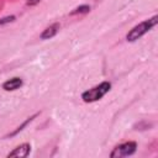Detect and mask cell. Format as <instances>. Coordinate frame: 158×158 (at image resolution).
Returning a JSON list of instances; mask_svg holds the SVG:
<instances>
[{"label": "cell", "mask_w": 158, "mask_h": 158, "mask_svg": "<svg viewBox=\"0 0 158 158\" xmlns=\"http://www.w3.org/2000/svg\"><path fill=\"white\" fill-rule=\"evenodd\" d=\"M40 1H41V0H27L26 4H27L28 6H35V5H37Z\"/></svg>", "instance_id": "cell-10"}, {"label": "cell", "mask_w": 158, "mask_h": 158, "mask_svg": "<svg viewBox=\"0 0 158 158\" xmlns=\"http://www.w3.org/2000/svg\"><path fill=\"white\" fill-rule=\"evenodd\" d=\"M89 11H90V6H88V5H81V6H79V7L74 9V11H72V14H70V15H77V14H86V12H89Z\"/></svg>", "instance_id": "cell-7"}, {"label": "cell", "mask_w": 158, "mask_h": 158, "mask_svg": "<svg viewBox=\"0 0 158 158\" xmlns=\"http://www.w3.org/2000/svg\"><path fill=\"white\" fill-rule=\"evenodd\" d=\"M21 85H22V79L21 78H11V79L6 80L2 84V89H5L6 91H12V90L19 89Z\"/></svg>", "instance_id": "cell-5"}, {"label": "cell", "mask_w": 158, "mask_h": 158, "mask_svg": "<svg viewBox=\"0 0 158 158\" xmlns=\"http://www.w3.org/2000/svg\"><path fill=\"white\" fill-rule=\"evenodd\" d=\"M136 149H137V143L132 142V141H128V142H125V143H121V144L116 146L114 148V151L110 153V157L111 158L127 157V156L133 154L136 152Z\"/></svg>", "instance_id": "cell-3"}, {"label": "cell", "mask_w": 158, "mask_h": 158, "mask_svg": "<svg viewBox=\"0 0 158 158\" xmlns=\"http://www.w3.org/2000/svg\"><path fill=\"white\" fill-rule=\"evenodd\" d=\"M157 21H158V16L154 15L153 17H151V19H148V20L141 22L139 25L135 26V27L127 33L126 40H127L128 42H133V41L138 40V38L142 37L144 33H147L148 31H151V30L157 25Z\"/></svg>", "instance_id": "cell-1"}, {"label": "cell", "mask_w": 158, "mask_h": 158, "mask_svg": "<svg viewBox=\"0 0 158 158\" xmlns=\"http://www.w3.org/2000/svg\"><path fill=\"white\" fill-rule=\"evenodd\" d=\"M14 16H10V17H5V19H1L0 20V25H2V23H7V22H11V21H14Z\"/></svg>", "instance_id": "cell-9"}, {"label": "cell", "mask_w": 158, "mask_h": 158, "mask_svg": "<svg viewBox=\"0 0 158 158\" xmlns=\"http://www.w3.org/2000/svg\"><path fill=\"white\" fill-rule=\"evenodd\" d=\"M111 89V84L109 81H102L100 83L99 85L86 90L81 95V99L85 101V102H93V101H98L100 100L106 93H109V90Z\"/></svg>", "instance_id": "cell-2"}, {"label": "cell", "mask_w": 158, "mask_h": 158, "mask_svg": "<svg viewBox=\"0 0 158 158\" xmlns=\"http://www.w3.org/2000/svg\"><path fill=\"white\" fill-rule=\"evenodd\" d=\"M58 30H59V23H53V25L48 26V27L41 33V38H42V40H49V38H52L53 36L57 35Z\"/></svg>", "instance_id": "cell-6"}, {"label": "cell", "mask_w": 158, "mask_h": 158, "mask_svg": "<svg viewBox=\"0 0 158 158\" xmlns=\"http://www.w3.org/2000/svg\"><path fill=\"white\" fill-rule=\"evenodd\" d=\"M30 151H31V146L28 143H22L20 146H17L16 148H14V151H11L7 154V157L9 158L10 157H20V158L21 157H27Z\"/></svg>", "instance_id": "cell-4"}, {"label": "cell", "mask_w": 158, "mask_h": 158, "mask_svg": "<svg viewBox=\"0 0 158 158\" xmlns=\"http://www.w3.org/2000/svg\"><path fill=\"white\" fill-rule=\"evenodd\" d=\"M35 116H36V115H33V116H31V117H28V118H27V120H26V121H25V122H23V123H22L21 126H19V127H17V130H16V131H14V132L11 133V136H12V135H16V133H17L19 131H21V130H22V128H23V127H25V126H26V125H27V123H28L30 121H32V118H33Z\"/></svg>", "instance_id": "cell-8"}]
</instances>
